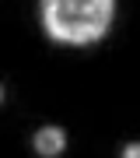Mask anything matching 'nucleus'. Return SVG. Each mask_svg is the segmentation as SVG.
Listing matches in <instances>:
<instances>
[{
	"instance_id": "obj_1",
	"label": "nucleus",
	"mask_w": 140,
	"mask_h": 158,
	"mask_svg": "<svg viewBox=\"0 0 140 158\" xmlns=\"http://www.w3.org/2000/svg\"><path fill=\"white\" fill-rule=\"evenodd\" d=\"M116 0H42V25L56 42L88 46L112 25Z\"/></svg>"
},
{
	"instance_id": "obj_2",
	"label": "nucleus",
	"mask_w": 140,
	"mask_h": 158,
	"mask_svg": "<svg viewBox=\"0 0 140 158\" xmlns=\"http://www.w3.org/2000/svg\"><path fill=\"white\" fill-rule=\"evenodd\" d=\"M35 151L39 155H60L63 148H67V134H63V130H56V127H46V130H39V134H35Z\"/></svg>"
},
{
	"instance_id": "obj_3",
	"label": "nucleus",
	"mask_w": 140,
	"mask_h": 158,
	"mask_svg": "<svg viewBox=\"0 0 140 158\" xmlns=\"http://www.w3.org/2000/svg\"><path fill=\"white\" fill-rule=\"evenodd\" d=\"M123 155H126V158H137V155H140V144H130V148H126Z\"/></svg>"
},
{
	"instance_id": "obj_4",
	"label": "nucleus",
	"mask_w": 140,
	"mask_h": 158,
	"mask_svg": "<svg viewBox=\"0 0 140 158\" xmlns=\"http://www.w3.org/2000/svg\"><path fill=\"white\" fill-rule=\"evenodd\" d=\"M0 98H4V88H0Z\"/></svg>"
}]
</instances>
